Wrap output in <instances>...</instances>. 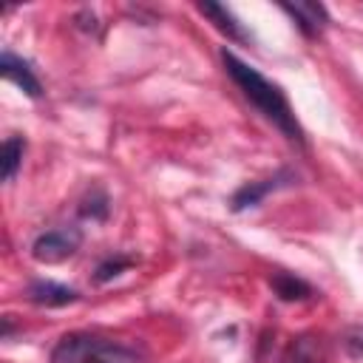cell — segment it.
I'll use <instances>...</instances> for the list:
<instances>
[{"label":"cell","mask_w":363,"mask_h":363,"mask_svg":"<svg viewBox=\"0 0 363 363\" xmlns=\"http://www.w3.org/2000/svg\"><path fill=\"white\" fill-rule=\"evenodd\" d=\"M23 150H26V139L23 136H9L3 142V150H0V167H3V182H11L20 162H23Z\"/></svg>","instance_id":"8fae6325"},{"label":"cell","mask_w":363,"mask_h":363,"mask_svg":"<svg viewBox=\"0 0 363 363\" xmlns=\"http://www.w3.org/2000/svg\"><path fill=\"white\" fill-rule=\"evenodd\" d=\"M0 74H3L9 82H14L23 94H28L31 99H40V96H43V85H40V79L34 77L31 65H28L23 57H17V54H11V51H3V57H0Z\"/></svg>","instance_id":"277c9868"},{"label":"cell","mask_w":363,"mask_h":363,"mask_svg":"<svg viewBox=\"0 0 363 363\" xmlns=\"http://www.w3.org/2000/svg\"><path fill=\"white\" fill-rule=\"evenodd\" d=\"M130 264H133V258H128V255H111V258H105V261L96 267V275H94V278H96V284H105V281L122 275Z\"/></svg>","instance_id":"7c38bea8"},{"label":"cell","mask_w":363,"mask_h":363,"mask_svg":"<svg viewBox=\"0 0 363 363\" xmlns=\"http://www.w3.org/2000/svg\"><path fill=\"white\" fill-rule=\"evenodd\" d=\"M284 363H323V349L315 337H295L286 346Z\"/></svg>","instance_id":"30bf717a"},{"label":"cell","mask_w":363,"mask_h":363,"mask_svg":"<svg viewBox=\"0 0 363 363\" xmlns=\"http://www.w3.org/2000/svg\"><path fill=\"white\" fill-rule=\"evenodd\" d=\"M269 286L275 289V295L281 301H303V298L312 295V286L303 278L292 275V272H275V275H269Z\"/></svg>","instance_id":"9c48e42d"},{"label":"cell","mask_w":363,"mask_h":363,"mask_svg":"<svg viewBox=\"0 0 363 363\" xmlns=\"http://www.w3.org/2000/svg\"><path fill=\"white\" fill-rule=\"evenodd\" d=\"M221 62H224V71L230 74V79L244 94V99L252 102L255 111L267 122H272L289 142L303 145V130H301V125H298V119H295V113H292L289 99L284 96V91L275 82H269L264 74H258L252 65H247L244 60H238L227 48H221Z\"/></svg>","instance_id":"6da1fadb"},{"label":"cell","mask_w":363,"mask_h":363,"mask_svg":"<svg viewBox=\"0 0 363 363\" xmlns=\"http://www.w3.org/2000/svg\"><path fill=\"white\" fill-rule=\"evenodd\" d=\"M281 9L295 20V26H298L306 37H318V34L323 31V26L329 23L326 9H323L320 3H284Z\"/></svg>","instance_id":"8992f818"},{"label":"cell","mask_w":363,"mask_h":363,"mask_svg":"<svg viewBox=\"0 0 363 363\" xmlns=\"http://www.w3.org/2000/svg\"><path fill=\"white\" fill-rule=\"evenodd\" d=\"M79 241H82V233L77 227L48 230V233H40L31 241V255H34V261L54 264V261H62V258L74 255L79 250Z\"/></svg>","instance_id":"3957f363"},{"label":"cell","mask_w":363,"mask_h":363,"mask_svg":"<svg viewBox=\"0 0 363 363\" xmlns=\"http://www.w3.org/2000/svg\"><path fill=\"white\" fill-rule=\"evenodd\" d=\"M48 363H139V360L128 346L111 337L91 332H68L51 349Z\"/></svg>","instance_id":"7a4b0ae2"},{"label":"cell","mask_w":363,"mask_h":363,"mask_svg":"<svg viewBox=\"0 0 363 363\" xmlns=\"http://www.w3.org/2000/svg\"><path fill=\"white\" fill-rule=\"evenodd\" d=\"M28 298L40 306H65V303H74L79 295L77 289L65 286V284H54V281H34L28 286Z\"/></svg>","instance_id":"52a82bcc"},{"label":"cell","mask_w":363,"mask_h":363,"mask_svg":"<svg viewBox=\"0 0 363 363\" xmlns=\"http://www.w3.org/2000/svg\"><path fill=\"white\" fill-rule=\"evenodd\" d=\"M199 11L221 31V34H227V40H235V43H244V40H250L247 37V31L241 28V23L224 9V6H218V3H199Z\"/></svg>","instance_id":"ba28073f"},{"label":"cell","mask_w":363,"mask_h":363,"mask_svg":"<svg viewBox=\"0 0 363 363\" xmlns=\"http://www.w3.org/2000/svg\"><path fill=\"white\" fill-rule=\"evenodd\" d=\"M295 176L292 173H278V176H272V179H264V182H250V184H244V187H238L235 193H233V201H230V207L235 210V213H241V210H247V207H255V204H261V199L267 196V193H272V190H278V187H284V184H289Z\"/></svg>","instance_id":"5b68a950"},{"label":"cell","mask_w":363,"mask_h":363,"mask_svg":"<svg viewBox=\"0 0 363 363\" xmlns=\"http://www.w3.org/2000/svg\"><path fill=\"white\" fill-rule=\"evenodd\" d=\"M79 213L85 218H91V221H102L108 216V199H105V193H94L91 199H85L82 207H79Z\"/></svg>","instance_id":"4fadbf2b"}]
</instances>
